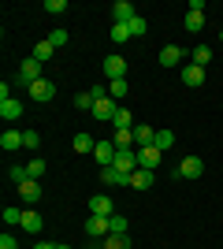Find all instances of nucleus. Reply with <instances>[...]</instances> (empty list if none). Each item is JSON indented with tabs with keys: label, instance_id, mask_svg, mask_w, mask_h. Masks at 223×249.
<instances>
[{
	"label": "nucleus",
	"instance_id": "obj_1",
	"mask_svg": "<svg viewBox=\"0 0 223 249\" xmlns=\"http://www.w3.org/2000/svg\"><path fill=\"white\" fill-rule=\"evenodd\" d=\"M112 167L123 171V175H134V171H138V149H119L116 160H112Z\"/></svg>",
	"mask_w": 223,
	"mask_h": 249
},
{
	"label": "nucleus",
	"instance_id": "obj_2",
	"mask_svg": "<svg viewBox=\"0 0 223 249\" xmlns=\"http://www.w3.org/2000/svg\"><path fill=\"white\" fill-rule=\"evenodd\" d=\"M86 234H89V238H108V234H112L108 216H89L86 219Z\"/></svg>",
	"mask_w": 223,
	"mask_h": 249
},
{
	"label": "nucleus",
	"instance_id": "obj_3",
	"mask_svg": "<svg viewBox=\"0 0 223 249\" xmlns=\"http://www.w3.org/2000/svg\"><path fill=\"white\" fill-rule=\"evenodd\" d=\"M37 78H41V63L34 60V56H30V60H22V67H19V82L26 86V89H30V86L37 82Z\"/></svg>",
	"mask_w": 223,
	"mask_h": 249
},
{
	"label": "nucleus",
	"instance_id": "obj_4",
	"mask_svg": "<svg viewBox=\"0 0 223 249\" xmlns=\"http://www.w3.org/2000/svg\"><path fill=\"white\" fill-rule=\"evenodd\" d=\"M116 112H119V101H112V97H97L93 101V115L97 119H108V123H112Z\"/></svg>",
	"mask_w": 223,
	"mask_h": 249
},
{
	"label": "nucleus",
	"instance_id": "obj_5",
	"mask_svg": "<svg viewBox=\"0 0 223 249\" xmlns=\"http://www.w3.org/2000/svg\"><path fill=\"white\" fill-rule=\"evenodd\" d=\"M116 153H119V149H116V142H97V149H93V160H97L101 167H112Z\"/></svg>",
	"mask_w": 223,
	"mask_h": 249
},
{
	"label": "nucleus",
	"instance_id": "obj_6",
	"mask_svg": "<svg viewBox=\"0 0 223 249\" xmlns=\"http://www.w3.org/2000/svg\"><path fill=\"white\" fill-rule=\"evenodd\" d=\"M179 175L182 178H201L205 175V160L201 156H186V160L179 164Z\"/></svg>",
	"mask_w": 223,
	"mask_h": 249
},
{
	"label": "nucleus",
	"instance_id": "obj_7",
	"mask_svg": "<svg viewBox=\"0 0 223 249\" xmlns=\"http://www.w3.org/2000/svg\"><path fill=\"white\" fill-rule=\"evenodd\" d=\"M89 212H93V216H116V205H112L108 194H93V197H89Z\"/></svg>",
	"mask_w": 223,
	"mask_h": 249
},
{
	"label": "nucleus",
	"instance_id": "obj_8",
	"mask_svg": "<svg viewBox=\"0 0 223 249\" xmlns=\"http://www.w3.org/2000/svg\"><path fill=\"white\" fill-rule=\"evenodd\" d=\"M52 97H56V86L49 82V78H37V82L30 86V101L41 104V101H52Z\"/></svg>",
	"mask_w": 223,
	"mask_h": 249
},
{
	"label": "nucleus",
	"instance_id": "obj_9",
	"mask_svg": "<svg viewBox=\"0 0 223 249\" xmlns=\"http://www.w3.org/2000/svg\"><path fill=\"white\" fill-rule=\"evenodd\" d=\"M160 149L156 145H149V149H138V167H145V171H156L160 167Z\"/></svg>",
	"mask_w": 223,
	"mask_h": 249
},
{
	"label": "nucleus",
	"instance_id": "obj_10",
	"mask_svg": "<svg viewBox=\"0 0 223 249\" xmlns=\"http://www.w3.org/2000/svg\"><path fill=\"white\" fill-rule=\"evenodd\" d=\"M104 74L112 78V82L127 78V60H123V56H108V60H104Z\"/></svg>",
	"mask_w": 223,
	"mask_h": 249
},
{
	"label": "nucleus",
	"instance_id": "obj_11",
	"mask_svg": "<svg viewBox=\"0 0 223 249\" xmlns=\"http://www.w3.org/2000/svg\"><path fill=\"white\" fill-rule=\"evenodd\" d=\"M134 15H138V11H134V4H130V0H116V4H112V19L123 22V26H127Z\"/></svg>",
	"mask_w": 223,
	"mask_h": 249
},
{
	"label": "nucleus",
	"instance_id": "obj_12",
	"mask_svg": "<svg viewBox=\"0 0 223 249\" xmlns=\"http://www.w3.org/2000/svg\"><path fill=\"white\" fill-rule=\"evenodd\" d=\"M182 82L190 86V89L205 86V67H197V63H186V67H182Z\"/></svg>",
	"mask_w": 223,
	"mask_h": 249
},
{
	"label": "nucleus",
	"instance_id": "obj_13",
	"mask_svg": "<svg viewBox=\"0 0 223 249\" xmlns=\"http://www.w3.org/2000/svg\"><path fill=\"white\" fill-rule=\"evenodd\" d=\"M101 182L104 186H130V175H123L116 167H101Z\"/></svg>",
	"mask_w": 223,
	"mask_h": 249
},
{
	"label": "nucleus",
	"instance_id": "obj_14",
	"mask_svg": "<svg viewBox=\"0 0 223 249\" xmlns=\"http://www.w3.org/2000/svg\"><path fill=\"white\" fill-rule=\"evenodd\" d=\"M134 145L138 149L156 145V126H134Z\"/></svg>",
	"mask_w": 223,
	"mask_h": 249
},
{
	"label": "nucleus",
	"instance_id": "obj_15",
	"mask_svg": "<svg viewBox=\"0 0 223 249\" xmlns=\"http://www.w3.org/2000/svg\"><path fill=\"white\" fill-rule=\"evenodd\" d=\"M179 63H182L179 45H164V49H160V67H179Z\"/></svg>",
	"mask_w": 223,
	"mask_h": 249
},
{
	"label": "nucleus",
	"instance_id": "obj_16",
	"mask_svg": "<svg viewBox=\"0 0 223 249\" xmlns=\"http://www.w3.org/2000/svg\"><path fill=\"white\" fill-rule=\"evenodd\" d=\"M19 197L26 201V205L41 201V186H37V178H26V182H19Z\"/></svg>",
	"mask_w": 223,
	"mask_h": 249
},
{
	"label": "nucleus",
	"instance_id": "obj_17",
	"mask_svg": "<svg viewBox=\"0 0 223 249\" xmlns=\"http://www.w3.org/2000/svg\"><path fill=\"white\" fill-rule=\"evenodd\" d=\"M22 231H30V234H41V227H45V219L37 216V212H34V208H26V212H22V223H19Z\"/></svg>",
	"mask_w": 223,
	"mask_h": 249
},
{
	"label": "nucleus",
	"instance_id": "obj_18",
	"mask_svg": "<svg viewBox=\"0 0 223 249\" xmlns=\"http://www.w3.org/2000/svg\"><path fill=\"white\" fill-rule=\"evenodd\" d=\"M153 182H156V175H153V171H145V167H138V171L130 175V190H149Z\"/></svg>",
	"mask_w": 223,
	"mask_h": 249
},
{
	"label": "nucleus",
	"instance_id": "obj_19",
	"mask_svg": "<svg viewBox=\"0 0 223 249\" xmlns=\"http://www.w3.org/2000/svg\"><path fill=\"white\" fill-rule=\"evenodd\" d=\"M22 115V101H15V97H11V101H0V119H19Z\"/></svg>",
	"mask_w": 223,
	"mask_h": 249
},
{
	"label": "nucleus",
	"instance_id": "obj_20",
	"mask_svg": "<svg viewBox=\"0 0 223 249\" xmlns=\"http://www.w3.org/2000/svg\"><path fill=\"white\" fill-rule=\"evenodd\" d=\"M0 149H4V153L22 149V134H19V130H4V134H0Z\"/></svg>",
	"mask_w": 223,
	"mask_h": 249
},
{
	"label": "nucleus",
	"instance_id": "obj_21",
	"mask_svg": "<svg viewBox=\"0 0 223 249\" xmlns=\"http://www.w3.org/2000/svg\"><path fill=\"white\" fill-rule=\"evenodd\" d=\"M71 145H74V153H93V149H97V142H93V134H74V142H71Z\"/></svg>",
	"mask_w": 223,
	"mask_h": 249
},
{
	"label": "nucleus",
	"instance_id": "obj_22",
	"mask_svg": "<svg viewBox=\"0 0 223 249\" xmlns=\"http://www.w3.org/2000/svg\"><path fill=\"white\" fill-rule=\"evenodd\" d=\"M52 45H49V41H37V45H34V60H37V63H49V60H52Z\"/></svg>",
	"mask_w": 223,
	"mask_h": 249
},
{
	"label": "nucleus",
	"instance_id": "obj_23",
	"mask_svg": "<svg viewBox=\"0 0 223 249\" xmlns=\"http://www.w3.org/2000/svg\"><path fill=\"white\" fill-rule=\"evenodd\" d=\"M112 142H116V149H134V130H116Z\"/></svg>",
	"mask_w": 223,
	"mask_h": 249
},
{
	"label": "nucleus",
	"instance_id": "obj_24",
	"mask_svg": "<svg viewBox=\"0 0 223 249\" xmlns=\"http://www.w3.org/2000/svg\"><path fill=\"white\" fill-rule=\"evenodd\" d=\"M101 242H104V249H130L127 234H108V238H101Z\"/></svg>",
	"mask_w": 223,
	"mask_h": 249
},
{
	"label": "nucleus",
	"instance_id": "obj_25",
	"mask_svg": "<svg viewBox=\"0 0 223 249\" xmlns=\"http://www.w3.org/2000/svg\"><path fill=\"white\" fill-rule=\"evenodd\" d=\"M201 26H205V15H201V11H186V30H190V34H201Z\"/></svg>",
	"mask_w": 223,
	"mask_h": 249
},
{
	"label": "nucleus",
	"instance_id": "obj_26",
	"mask_svg": "<svg viewBox=\"0 0 223 249\" xmlns=\"http://www.w3.org/2000/svg\"><path fill=\"white\" fill-rule=\"evenodd\" d=\"M112 123H116V130H134V119H130V112H127V108H119Z\"/></svg>",
	"mask_w": 223,
	"mask_h": 249
},
{
	"label": "nucleus",
	"instance_id": "obj_27",
	"mask_svg": "<svg viewBox=\"0 0 223 249\" xmlns=\"http://www.w3.org/2000/svg\"><path fill=\"white\" fill-rule=\"evenodd\" d=\"M208 60H212V49H208V45H197V49H193V63H197V67H208Z\"/></svg>",
	"mask_w": 223,
	"mask_h": 249
},
{
	"label": "nucleus",
	"instance_id": "obj_28",
	"mask_svg": "<svg viewBox=\"0 0 223 249\" xmlns=\"http://www.w3.org/2000/svg\"><path fill=\"white\" fill-rule=\"evenodd\" d=\"M108 97H112V101H123V97H127V78H119V82H108Z\"/></svg>",
	"mask_w": 223,
	"mask_h": 249
},
{
	"label": "nucleus",
	"instance_id": "obj_29",
	"mask_svg": "<svg viewBox=\"0 0 223 249\" xmlns=\"http://www.w3.org/2000/svg\"><path fill=\"white\" fill-rule=\"evenodd\" d=\"M22 212H26V208H15V205H8V208H4V223H8V227L22 223Z\"/></svg>",
	"mask_w": 223,
	"mask_h": 249
},
{
	"label": "nucleus",
	"instance_id": "obj_30",
	"mask_svg": "<svg viewBox=\"0 0 223 249\" xmlns=\"http://www.w3.org/2000/svg\"><path fill=\"white\" fill-rule=\"evenodd\" d=\"M175 145V130H156V149L164 153V149Z\"/></svg>",
	"mask_w": 223,
	"mask_h": 249
},
{
	"label": "nucleus",
	"instance_id": "obj_31",
	"mask_svg": "<svg viewBox=\"0 0 223 249\" xmlns=\"http://www.w3.org/2000/svg\"><path fill=\"white\" fill-rule=\"evenodd\" d=\"M37 145H41V134H37V130H22V149H34V153H37Z\"/></svg>",
	"mask_w": 223,
	"mask_h": 249
},
{
	"label": "nucleus",
	"instance_id": "obj_32",
	"mask_svg": "<svg viewBox=\"0 0 223 249\" xmlns=\"http://www.w3.org/2000/svg\"><path fill=\"white\" fill-rule=\"evenodd\" d=\"M8 178L19 186V182H26V178H30V171H26V167H19V164H11V167H8Z\"/></svg>",
	"mask_w": 223,
	"mask_h": 249
},
{
	"label": "nucleus",
	"instance_id": "obj_33",
	"mask_svg": "<svg viewBox=\"0 0 223 249\" xmlns=\"http://www.w3.org/2000/svg\"><path fill=\"white\" fill-rule=\"evenodd\" d=\"M112 41H116V45L130 41V26H123V22H116V26H112Z\"/></svg>",
	"mask_w": 223,
	"mask_h": 249
},
{
	"label": "nucleus",
	"instance_id": "obj_34",
	"mask_svg": "<svg viewBox=\"0 0 223 249\" xmlns=\"http://www.w3.org/2000/svg\"><path fill=\"white\" fill-rule=\"evenodd\" d=\"M127 26H130V37H141V34H145V30H149V22H145V19H141V15H134V19H130V22H127Z\"/></svg>",
	"mask_w": 223,
	"mask_h": 249
},
{
	"label": "nucleus",
	"instance_id": "obj_35",
	"mask_svg": "<svg viewBox=\"0 0 223 249\" xmlns=\"http://www.w3.org/2000/svg\"><path fill=\"white\" fill-rule=\"evenodd\" d=\"M108 223H112V234H127V216H108Z\"/></svg>",
	"mask_w": 223,
	"mask_h": 249
},
{
	"label": "nucleus",
	"instance_id": "obj_36",
	"mask_svg": "<svg viewBox=\"0 0 223 249\" xmlns=\"http://www.w3.org/2000/svg\"><path fill=\"white\" fill-rule=\"evenodd\" d=\"M45 11H49V15H64V11H67V0H45Z\"/></svg>",
	"mask_w": 223,
	"mask_h": 249
},
{
	"label": "nucleus",
	"instance_id": "obj_37",
	"mask_svg": "<svg viewBox=\"0 0 223 249\" xmlns=\"http://www.w3.org/2000/svg\"><path fill=\"white\" fill-rule=\"evenodd\" d=\"M26 171H30V178H41V175H45V160H37V156H34L30 164H26Z\"/></svg>",
	"mask_w": 223,
	"mask_h": 249
},
{
	"label": "nucleus",
	"instance_id": "obj_38",
	"mask_svg": "<svg viewBox=\"0 0 223 249\" xmlns=\"http://www.w3.org/2000/svg\"><path fill=\"white\" fill-rule=\"evenodd\" d=\"M49 45H52V49H64L67 45V30H52L49 34Z\"/></svg>",
	"mask_w": 223,
	"mask_h": 249
},
{
	"label": "nucleus",
	"instance_id": "obj_39",
	"mask_svg": "<svg viewBox=\"0 0 223 249\" xmlns=\"http://www.w3.org/2000/svg\"><path fill=\"white\" fill-rule=\"evenodd\" d=\"M74 108H89V112H93V97H89V93H78V97H74Z\"/></svg>",
	"mask_w": 223,
	"mask_h": 249
},
{
	"label": "nucleus",
	"instance_id": "obj_40",
	"mask_svg": "<svg viewBox=\"0 0 223 249\" xmlns=\"http://www.w3.org/2000/svg\"><path fill=\"white\" fill-rule=\"evenodd\" d=\"M0 249H19V242H15V234H8V231H4V234H0Z\"/></svg>",
	"mask_w": 223,
	"mask_h": 249
},
{
	"label": "nucleus",
	"instance_id": "obj_41",
	"mask_svg": "<svg viewBox=\"0 0 223 249\" xmlns=\"http://www.w3.org/2000/svg\"><path fill=\"white\" fill-rule=\"evenodd\" d=\"M34 249H56V242H37Z\"/></svg>",
	"mask_w": 223,
	"mask_h": 249
},
{
	"label": "nucleus",
	"instance_id": "obj_42",
	"mask_svg": "<svg viewBox=\"0 0 223 249\" xmlns=\"http://www.w3.org/2000/svg\"><path fill=\"white\" fill-rule=\"evenodd\" d=\"M56 249H71V246H60V242H56Z\"/></svg>",
	"mask_w": 223,
	"mask_h": 249
},
{
	"label": "nucleus",
	"instance_id": "obj_43",
	"mask_svg": "<svg viewBox=\"0 0 223 249\" xmlns=\"http://www.w3.org/2000/svg\"><path fill=\"white\" fill-rule=\"evenodd\" d=\"M220 45H223V30H220Z\"/></svg>",
	"mask_w": 223,
	"mask_h": 249
}]
</instances>
